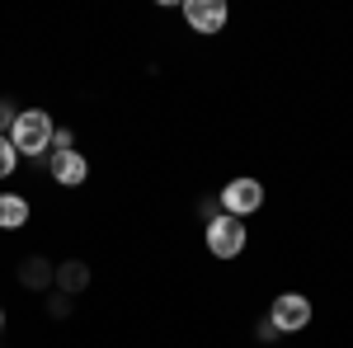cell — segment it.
Masks as SVG:
<instances>
[{
	"label": "cell",
	"mask_w": 353,
	"mask_h": 348,
	"mask_svg": "<svg viewBox=\"0 0 353 348\" xmlns=\"http://www.w3.org/2000/svg\"><path fill=\"white\" fill-rule=\"evenodd\" d=\"M52 132H57V123H52V113H43V108H24V113H14V123H10V146L19 151V156H52Z\"/></svg>",
	"instance_id": "obj_1"
},
{
	"label": "cell",
	"mask_w": 353,
	"mask_h": 348,
	"mask_svg": "<svg viewBox=\"0 0 353 348\" xmlns=\"http://www.w3.org/2000/svg\"><path fill=\"white\" fill-rule=\"evenodd\" d=\"M269 325L278 329V334H301L306 325H311V301L301 292H283V296H273V306H269Z\"/></svg>",
	"instance_id": "obj_2"
},
{
	"label": "cell",
	"mask_w": 353,
	"mask_h": 348,
	"mask_svg": "<svg viewBox=\"0 0 353 348\" xmlns=\"http://www.w3.org/2000/svg\"><path fill=\"white\" fill-rule=\"evenodd\" d=\"M217 203H221V212L226 216H250V212H259L264 207V184L259 179H231V184L217 193Z\"/></svg>",
	"instance_id": "obj_3"
},
{
	"label": "cell",
	"mask_w": 353,
	"mask_h": 348,
	"mask_svg": "<svg viewBox=\"0 0 353 348\" xmlns=\"http://www.w3.org/2000/svg\"><path fill=\"white\" fill-rule=\"evenodd\" d=\"M208 249H212V259H236L245 249V221L241 216L221 212L217 221H208Z\"/></svg>",
	"instance_id": "obj_4"
},
{
	"label": "cell",
	"mask_w": 353,
	"mask_h": 348,
	"mask_svg": "<svg viewBox=\"0 0 353 348\" xmlns=\"http://www.w3.org/2000/svg\"><path fill=\"white\" fill-rule=\"evenodd\" d=\"M179 14H184V19H189V28H198L203 38L221 33V28H226V19H231L226 0H184V5H179Z\"/></svg>",
	"instance_id": "obj_5"
},
{
	"label": "cell",
	"mask_w": 353,
	"mask_h": 348,
	"mask_svg": "<svg viewBox=\"0 0 353 348\" xmlns=\"http://www.w3.org/2000/svg\"><path fill=\"white\" fill-rule=\"evenodd\" d=\"M48 174H52V184L61 188H81L90 179V161H85L81 151H52L48 156Z\"/></svg>",
	"instance_id": "obj_6"
},
{
	"label": "cell",
	"mask_w": 353,
	"mask_h": 348,
	"mask_svg": "<svg viewBox=\"0 0 353 348\" xmlns=\"http://www.w3.org/2000/svg\"><path fill=\"white\" fill-rule=\"evenodd\" d=\"M57 283V268L43 259V254H28L24 264H19V287H28V292H48Z\"/></svg>",
	"instance_id": "obj_7"
},
{
	"label": "cell",
	"mask_w": 353,
	"mask_h": 348,
	"mask_svg": "<svg viewBox=\"0 0 353 348\" xmlns=\"http://www.w3.org/2000/svg\"><path fill=\"white\" fill-rule=\"evenodd\" d=\"M57 292L66 296H81L85 287H90V264H81V259H66V264H57Z\"/></svg>",
	"instance_id": "obj_8"
},
{
	"label": "cell",
	"mask_w": 353,
	"mask_h": 348,
	"mask_svg": "<svg viewBox=\"0 0 353 348\" xmlns=\"http://www.w3.org/2000/svg\"><path fill=\"white\" fill-rule=\"evenodd\" d=\"M28 226V198L24 193H0V231Z\"/></svg>",
	"instance_id": "obj_9"
},
{
	"label": "cell",
	"mask_w": 353,
	"mask_h": 348,
	"mask_svg": "<svg viewBox=\"0 0 353 348\" xmlns=\"http://www.w3.org/2000/svg\"><path fill=\"white\" fill-rule=\"evenodd\" d=\"M14 165H19V151L10 146V136L0 132V179H10V174H14Z\"/></svg>",
	"instance_id": "obj_10"
},
{
	"label": "cell",
	"mask_w": 353,
	"mask_h": 348,
	"mask_svg": "<svg viewBox=\"0 0 353 348\" xmlns=\"http://www.w3.org/2000/svg\"><path fill=\"white\" fill-rule=\"evenodd\" d=\"M71 301H76V296H66V292H52V296H48V311H52L57 320H66V316H71Z\"/></svg>",
	"instance_id": "obj_11"
},
{
	"label": "cell",
	"mask_w": 353,
	"mask_h": 348,
	"mask_svg": "<svg viewBox=\"0 0 353 348\" xmlns=\"http://www.w3.org/2000/svg\"><path fill=\"white\" fill-rule=\"evenodd\" d=\"M52 151H76V132H71V127H57L52 132Z\"/></svg>",
	"instance_id": "obj_12"
},
{
	"label": "cell",
	"mask_w": 353,
	"mask_h": 348,
	"mask_svg": "<svg viewBox=\"0 0 353 348\" xmlns=\"http://www.w3.org/2000/svg\"><path fill=\"white\" fill-rule=\"evenodd\" d=\"M254 334H259V339H264V344H273V339H278V329H273L269 320H259V325H254Z\"/></svg>",
	"instance_id": "obj_13"
},
{
	"label": "cell",
	"mask_w": 353,
	"mask_h": 348,
	"mask_svg": "<svg viewBox=\"0 0 353 348\" xmlns=\"http://www.w3.org/2000/svg\"><path fill=\"white\" fill-rule=\"evenodd\" d=\"M0 329H5V311H0Z\"/></svg>",
	"instance_id": "obj_14"
},
{
	"label": "cell",
	"mask_w": 353,
	"mask_h": 348,
	"mask_svg": "<svg viewBox=\"0 0 353 348\" xmlns=\"http://www.w3.org/2000/svg\"><path fill=\"white\" fill-rule=\"evenodd\" d=\"M0 127H5V123H0Z\"/></svg>",
	"instance_id": "obj_15"
}]
</instances>
